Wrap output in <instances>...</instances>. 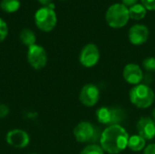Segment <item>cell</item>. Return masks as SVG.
<instances>
[{"label":"cell","mask_w":155,"mask_h":154,"mask_svg":"<svg viewBox=\"0 0 155 154\" xmlns=\"http://www.w3.org/2000/svg\"><path fill=\"white\" fill-rule=\"evenodd\" d=\"M129 134L121 125H112L102 131L100 145L104 152L119 154L127 148Z\"/></svg>","instance_id":"1"},{"label":"cell","mask_w":155,"mask_h":154,"mask_svg":"<svg viewBox=\"0 0 155 154\" xmlns=\"http://www.w3.org/2000/svg\"><path fill=\"white\" fill-rule=\"evenodd\" d=\"M129 98L132 104L140 109H147L153 105L155 93L153 89L145 84L134 85L129 92Z\"/></svg>","instance_id":"2"},{"label":"cell","mask_w":155,"mask_h":154,"mask_svg":"<svg viewBox=\"0 0 155 154\" xmlns=\"http://www.w3.org/2000/svg\"><path fill=\"white\" fill-rule=\"evenodd\" d=\"M129 19V8L123 3H115L110 5L106 10L105 20L111 28H123L128 24Z\"/></svg>","instance_id":"3"},{"label":"cell","mask_w":155,"mask_h":154,"mask_svg":"<svg viewBox=\"0 0 155 154\" xmlns=\"http://www.w3.org/2000/svg\"><path fill=\"white\" fill-rule=\"evenodd\" d=\"M95 115L98 123L106 127L119 125L126 117L124 110L118 106H102L97 109Z\"/></svg>","instance_id":"4"},{"label":"cell","mask_w":155,"mask_h":154,"mask_svg":"<svg viewBox=\"0 0 155 154\" xmlns=\"http://www.w3.org/2000/svg\"><path fill=\"white\" fill-rule=\"evenodd\" d=\"M74 136L80 143H96L100 141L102 131L87 121L80 122L74 129Z\"/></svg>","instance_id":"5"},{"label":"cell","mask_w":155,"mask_h":154,"mask_svg":"<svg viewBox=\"0 0 155 154\" xmlns=\"http://www.w3.org/2000/svg\"><path fill=\"white\" fill-rule=\"evenodd\" d=\"M35 23L37 28L48 33L54 29L57 24V15L54 9L49 6H42L35 14Z\"/></svg>","instance_id":"6"},{"label":"cell","mask_w":155,"mask_h":154,"mask_svg":"<svg viewBox=\"0 0 155 154\" xmlns=\"http://www.w3.org/2000/svg\"><path fill=\"white\" fill-rule=\"evenodd\" d=\"M27 62L35 70H41L45 67L48 57L45 49L40 44H34L27 49Z\"/></svg>","instance_id":"7"},{"label":"cell","mask_w":155,"mask_h":154,"mask_svg":"<svg viewBox=\"0 0 155 154\" xmlns=\"http://www.w3.org/2000/svg\"><path fill=\"white\" fill-rule=\"evenodd\" d=\"M100 56L101 54L98 46L90 43L82 48L79 54V62L81 65L85 68H93L98 64Z\"/></svg>","instance_id":"8"},{"label":"cell","mask_w":155,"mask_h":154,"mask_svg":"<svg viewBox=\"0 0 155 154\" xmlns=\"http://www.w3.org/2000/svg\"><path fill=\"white\" fill-rule=\"evenodd\" d=\"M100 99V90L94 84H84L79 93L80 103L86 107H94Z\"/></svg>","instance_id":"9"},{"label":"cell","mask_w":155,"mask_h":154,"mask_svg":"<svg viewBox=\"0 0 155 154\" xmlns=\"http://www.w3.org/2000/svg\"><path fill=\"white\" fill-rule=\"evenodd\" d=\"M5 142L11 147L24 149L30 143L29 134L22 129H12L5 135Z\"/></svg>","instance_id":"10"},{"label":"cell","mask_w":155,"mask_h":154,"mask_svg":"<svg viewBox=\"0 0 155 154\" xmlns=\"http://www.w3.org/2000/svg\"><path fill=\"white\" fill-rule=\"evenodd\" d=\"M149 29L146 25L143 24H136L131 26L128 31V38L132 44L142 45L148 41L149 38Z\"/></svg>","instance_id":"11"},{"label":"cell","mask_w":155,"mask_h":154,"mask_svg":"<svg viewBox=\"0 0 155 154\" xmlns=\"http://www.w3.org/2000/svg\"><path fill=\"white\" fill-rule=\"evenodd\" d=\"M123 77L127 84L134 86L142 83L143 80V73L139 64L130 63L124 67Z\"/></svg>","instance_id":"12"},{"label":"cell","mask_w":155,"mask_h":154,"mask_svg":"<svg viewBox=\"0 0 155 154\" xmlns=\"http://www.w3.org/2000/svg\"><path fill=\"white\" fill-rule=\"evenodd\" d=\"M136 130L146 141H152L155 138V121L152 117H141L136 123Z\"/></svg>","instance_id":"13"},{"label":"cell","mask_w":155,"mask_h":154,"mask_svg":"<svg viewBox=\"0 0 155 154\" xmlns=\"http://www.w3.org/2000/svg\"><path fill=\"white\" fill-rule=\"evenodd\" d=\"M127 147L133 152H141L144 150V148L146 147V140L139 134L129 136Z\"/></svg>","instance_id":"14"},{"label":"cell","mask_w":155,"mask_h":154,"mask_svg":"<svg viewBox=\"0 0 155 154\" xmlns=\"http://www.w3.org/2000/svg\"><path fill=\"white\" fill-rule=\"evenodd\" d=\"M129 8V15L130 18L135 21H140L142 19H143L146 16L147 14V10L146 8L142 5V4H135L134 5H132Z\"/></svg>","instance_id":"15"},{"label":"cell","mask_w":155,"mask_h":154,"mask_svg":"<svg viewBox=\"0 0 155 154\" xmlns=\"http://www.w3.org/2000/svg\"><path fill=\"white\" fill-rule=\"evenodd\" d=\"M19 38H20V41L22 42V44L27 47H30V46L35 44V42H36V35H35V32L29 28L23 29L19 34Z\"/></svg>","instance_id":"16"},{"label":"cell","mask_w":155,"mask_h":154,"mask_svg":"<svg viewBox=\"0 0 155 154\" xmlns=\"http://www.w3.org/2000/svg\"><path fill=\"white\" fill-rule=\"evenodd\" d=\"M21 6L20 0H1L0 2V7L1 9L7 13V14H13L19 10Z\"/></svg>","instance_id":"17"},{"label":"cell","mask_w":155,"mask_h":154,"mask_svg":"<svg viewBox=\"0 0 155 154\" xmlns=\"http://www.w3.org/2000/svg\"><path fill=\"white\" fill-rule=\"evenodd\" d=\"M80 154H104V151L103 150L100 144L90 143V144H87L81 151Z\"/></svg>","instance_id":"18"},{"label":"cell","mask_w":155,"mask_h":154,"mask_svg":"<svg viewBox=\"0 0 155 154\" xmlns=\"http://www.w3.org/2000/svg\"><path fill=\"white\" fill-rule=\"evenodd\" d=\"M143 67L147 72L155 71V57H147L143 61Z\"/></svg>","instance_id":"19"},{"label":"cell","mask_w":155,"mask_h":154,"mask_svg":"<svg viewBox=\"0 0 155 154\" xmlns=\"http://www.w3.org/2000/svg\"><path fill=\"white\" fill-rule=\"evenodd\" d=\"M8 35V25L6 22L0 17V43L3 42Z\"/></svg>","instance_id":"20"},{"label":"cell","mask_w":155,"mask_h":154,"mask_svg":"<svg viewBox=\"0 0 155 154\" xmlns=\"http://www.w3.org/2000/svg\"><path fill=\"white\" fill-rule=\"evenodd\" d=\"M141 4L148 11H154L155 10V0H141Z\"/></svg>","instance_id":"21"},{"label":"cell","mask_w":155,"mask_h":154,"mask_svg":"<svg viewBox=\"0 0 155 154\" xmlns=\"http://www.w3.org/2000/svg\"><path fill=\"white\" fill-rule=\"evenodd\" d=\"M9 112H10V109L7 105L4 103H0V119L5 118L9 114Z\"/></svg>","instance_id":"22"},{"label":"cell","mask_w":155,"mask_h":154,"mask_svg":"<svg viewBox=\"0 0 155 154\" xmlns=\"http://www.w3.org/2000/svg\"><path fill=\"white\" fill-rule=\"evenodd\" d=\"M143 154H155V143H150L146 145L143 150Z\"/></svg>","instance_id":"23"},{"label":"cell","mask_w":155,"mask_h":154,"mask_svg":"<svg viewBox=\"0 0 155 154\" xmlns=\"http://www.w3.org/2000/svg\"><path fill=\"white\" fill-rule=\"evenodd\" d=\"M122 2H123V4H124V5H126L127 7H131L132 5L137 4L138 0H122Z\"/></svg>","instance_id":"24"},{"label":"cell","mask_w":155,"mask_h":154,"mask_svg":"<svg viewBox=\"0 0 155 154\" xmlns=\"http://www.w3.org/2000/svg\"><path fill=\"white\" fill-rule=\"evenodd\" d=\"M43 6H47L49 4L52 3V0H37Z\"/></svg>","instance_id":"25"},{"label":"cell","mask_w":155,"mask_h":154,"mask_svg":"<svg viewBox=\"0 0 155 154\" xmlns=\"http://www.w3.org/2000/svg\"><path fill=\"white\" fill-rule=\"evenodd\" d=\"M152 118L155 121V108L153 110V112H152Z\"/></svg>","instance_id":"26"},{"label":"cell","mask_w":155,"mask_h":154,"mask_svg":"<svg viewBox=\"0 0 155 154\" xmlns=\"http://www.w3.org/2000/svg\"><path fill=\"white\" fill-rule=\"evenodd\" d=\"M31 154H37V153H31Z\"/></svg>","instance_id":"27"},{"label":"cell","mask_w":155,"mask_h":154,"mask_svg":"<svg viewBox=\"0 0 155 154\" xmlns=\"http://www.w3.org/2000/svg\"><path fill=\"white\" fill-rule=\"evenodd\" d=\"M61 1H64V0H61Z\"/></svg>","instance_id":"28"}]
</instances>
